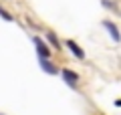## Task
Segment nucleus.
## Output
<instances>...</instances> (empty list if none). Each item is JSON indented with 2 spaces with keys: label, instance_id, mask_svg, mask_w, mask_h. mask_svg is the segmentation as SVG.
Masks as SVG:
<instances>
[{
  "label": "nucleus",
  "instance_id": "1",
  "mask_svg": "<svg viewBox=\"0 0 121 115\" xmlns=\"http://www.w3.org/2000/svg\"><path fill=\"white\" fill-rule=\"evenodd\" d=\"M35 47H36V53H39V59H51V47L47 44V40H43L40 36H35Z\"/></svg>",
  "mask_w": 121,
  "mask_h": 115
},
{
  "label": "nucleus",
  "instance_id": "2",
  "mask_svg": "<svg viewBox=\"0 0 121 115\" xmlns=\"http://www.w3.org/2000/svg\"><path fill=\"white\" fill-rule=\"evenodd\" d=\"M60 77H63V81L69 87H77L79 85V73L71 71V69H63V71H60Z\"/></svg>",
  "mask_w": 121,
  "mask_h": 115
},
{
  "label": "nucleus",
  "instance_id": "3",
  "mask_svg": "<svg viewBox=\"0 0 121 115\" xmlns=\"http://www.w3.org/2000/svg\"><path fill=\"white\" fill-rule=\"evenodd\" d=\"M65 47H67V49H69V51H71V53H73V55H75V57H77V59H79V61H85V51H83V49H81V47H79V44H77V43H75V40H65Z\"/></svg>",
  "mask_w": 121,
  "mask_h": 115
},
{
  "label": "nucleus",
  "instance_id": "4",
  "mask_svg": "<svg viewBox=\"0 0 121 115\" xmlns=\"http://www.w3.org/2000/svg\"><path fill=\"white\" fill-rule=\"evenodd\" d=\"M103 26L107 28V32L111 34L113 40H115V43H119V40H121V32H119V28H117L115 22H111V20H103Z\"/></svg>",
  "mask_w": 121,
  "mask_h": 115
},
{
  "label": "nucleus",
  "instance_id": "5",
  "mask_svg": "<svg viewBox=\"0 0 121 115\" xmlns=\"http://www.w3.org/2000/svg\"><path fill=\"white\" fill-rule=\"evenodd\" d=\"M40 69H43V71H47L48 73V75H59V67H56V65L55 63H51V59H40Z\"/></svg>",
  "mask_w": 121,
  "mask_h": 115
},
{
  "label": "nucleus",
  "instance_id": "6",
  "mask_svg": "<svg viewBox=\"0 0 121 115\" xmlns=\"http://www.w3.org/2000/svg\"><path fill=\"white\" fill-rule=\"evenodd\" d=\"M47 40L51 43V47H52V49H56V51L60 49V40H59V36H56L52 30H47Z\"/></svg>",
  "mask_w": 121,
  "mask_h": 115
},
{
  "label": "nucleus",
  "instance_id": "7",
  "mask_svg": "<svg viewBox=\"0 0 121 115\" xmlns=\"http://www.w3.org/2000/svg\"><path fill=\"white\" fill-rule=\"evenodd\" d=\"M0 16L4 18V20H6V22H12V20H14V16H12V14H10V12H8V10H6V8H4V6H0Z\"/></svg>",
  "mask_w": 121,
  "mask_h": 115
},
{
  "label": "nucleus",
  "instance_id": "8",
  "mask_svg": "<svg viewBox=\"0 0 121 115\" xmlns=\"http://www.w3.org/2000/svg\"><path fill=\"white\" fill-rule=\"evenodd\" d=\"M101 4H103L105 8H111V10H117V4H115V2H113V0H103V2H101Z\"/></svg>",
  "mask_w": 121,
  "mask_h": 115
},
{
  "label": "nucleus",
  "instance_id": "9",
  "mask_svg": "<svg viewBox=\"0 0 121 115\" xmlns=\"http://www.w3.org/2000/svg\"><path fill=\"white\" fill-rule=\"evenodd\" d=\"M115 107H121V99H117V101H115Z\"/></svg>",
  "mask_w": 121,
  "mask_h": 115
},
{
  "label": "nucleus",
  "instance_id": "10",
  "mask_svg": "<svg viewBox=\"0 0 121 115\" xmlns=\"http://www.w3.org/2000/svg\"><path fill=\"white\" fill-rule=\"evenodd\" d=\"M0 115H2V113H0Z\"/></svg>",
  "mask_w": 121,
  "mask_h": 115
}]
</instances>
